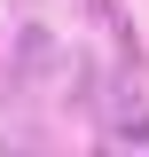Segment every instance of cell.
<instances>
[{
	"label": "cell",
	"mask_w": 149,
	"mask_h": 157,
	"mask_svg": "<svg viewBox=\"0 0 149 157\" xmlns=\"http://www.w3.org/2000/svg\"><path fill=\"white\" fill-rule=\"evenodd\" d=\"M16 63H24V71H47V63H55V39H47V32H24L16 39Z\"/></svg>",
	"instance_id": "obj_1"
}]
</instances>
